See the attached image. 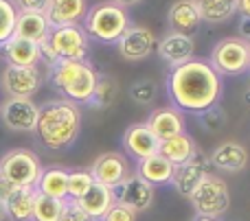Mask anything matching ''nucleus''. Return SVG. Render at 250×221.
<instances>
[{
	"label": "nucleus",
	"mask_w": 250,
	"mask_h": 221,
	"mask_svg": "<svg viewBox=\"0 0 250 221\" xmlns=\"http://www.w3.org/2000/svg\"><path fill=\"white\" fill-rule=\"evenodd\" d=\"M16 18H18V9L13 4V0H0V48L13 37Z\"/></svg>",
	"instance_id": "31"
},
{
	"label": "nucleus",
	"mask_w": 250,
	"mask_h": 221,
	"mask_svg": "<svg viewBox=\"0 0 250 221\" xmlns=\"http://www.w3.org/2000/svg\"><path fill=\"white\" fill-rule=\"evenodd\" d=\"M121 145L127 156H132L136 162H141V160H145V158L158 153L160 140L151 134L147 123H134V125H129L127 129H125Z\"/></svg>",
	"instance_id": "15"
},
{
	"label": "nucleus",
	"mask_w": 250,
	"mask_h": 221,
	"mask_svg": "<svg viewBox=\"0 0 250 221\" xmlns=\"http://www.w3.org/2000/svg\"><path fill=\"white\" fill-rule=\"evenodd\" d=\"M156 44L158 39L151 29L141 24H129L127 31L119 37L117 51L125 61H143L149 59V55L156 51Z\"/></svg>",
	"instance_id": "9"
},
{
	"label": "nucleus",
	"mask_w": 250,
	"mask_h": 221,
	"mask_svg": "<svg viewBox=\"0 0 250 221\" xmlns=\"http://www.w3.org/2000/svg\"><path fill=\"white\" fill-rule=\"evenodd\" d=\"M35 202V188H18L4 204L7 217L13 221H31Z\"/></svg>",
	"instance_id": "28"
},
{
	"label": "nucleus",
	"mask_w": 250,
	"mask_h": 221,
	"mask_svg": "<svg viewBox=\"0 0 250 221\" xmlns=\"http://www.w3.org/2000/svg\"><path fill=\"white\" fill-rule=\"evenodd\" d=\"M189 200L195 208V215L220 219L230 206V191L224 180L208 173L207 178L198 184V188L193 191V195H191Z\"/></svg>",
	"instance_id": "7"
},
{
	"label": "nucleus",
	"mask_w": 250,
	"mask_h": 221,
	"mask_svg": "<svg viewBox=\"0 0 250 221\" xmlns=\"http://www.w3.org/2000/svg\"><path fill=\"white\" fill-rule=\"evenodd\" d=\"M237 16L242 20H250V0H237Z\"/></svg>",
	"instance_id": "39"
},
{
	"label": "nucleus",
	"mask_w": 250,
	"mask_h": 221,
	"mask_svg": "<svg viewBox=\"0 0 250 221\" xmlns=\"http://www.w3.org/2000/svg\"><path fill=\"white\" fill-rule=\"evenodd\" d=\"M208 64L220 77H237L248 73V42L237 35L224 37L213 46Z\"/></svg>",
	"instance_id": "8"
},
{
	"label": "nucleus",
	"mask_w": 250,
	"mask_h": 221,
	"mask_svg": "<svg viewBox=\"0 0 250 221\" xmlns=\"http://www.w3.org/2000/svg\"><path fill=\"white\" fill-rule=\"evenodd\" d=\"M77 204L82 206V210L92 221H99L110 210V206L114 204V193H112V188L95 182L90 186V191H88L82 200H77Z\"/></svg>",
	"instance_id": "26"
},
{
	"label": "nucleus",
	"mask_w": 250,
	"mask_h": 221,
	"mask_svg": "<svg viewBox=\"0 0 250 221\" xmlns=\"http://www.w3.org/2000/svg\"><path fill=\"white\" fill-rule=\"evenodd\" d=\"M208 166H211L208 156H204L202 151H198L189 162L178 165L176 169H173L171 186L178 191V195L189 200V197L193 195V191L198 188V184L208 175Z\"/></svg>",
	"instance_id": "14"
},
{
	"label": "nucleus",
	"mask_w": 250,
	"mask_h": 221,
	"mask_svg": "<svg viewBox=\"0 0 250 221\" xmlns=\"http://www.w3.org/2000/svg\"><path fill=\"white\" fill-rule=\"evenodd\" d=\"M167 22L176 33L193 37V33H198L200 24H202V18H200V11L193 4V0H176L167 11Z\"/></svg>",
	"instance_id": "19"
},
{
	"label": "nucleus",
	"mask_w": 250,
	"mask_h": 221,
	"mask_svg": "<svg viewBox=\"0 0 250 221\" xmlns=\"http://www.w3.org/2000/svg\"><path fill=\"white\" fill-rule=\"evenodd\" d=\"M60 221H92L86 213L82 210V206L75 200H64V206H62V215Z\"/></svg>",
	"instance_id": "35"
},
{
	"label": "nucleus",
	"mask_w": 250,
	"mask_h": 221,
	"mask_svg": "<svg viewBox=\"0 0 250 221\" xmlns=\"http://www.w3.org/2000/svg\"><path fill=\"white\" fill-rule=\"evenodd\" d=\"M18 191V186H13L11 182H7L4 178H0V204H7V200Z\"/></svg>",
	"instance_id": "38"
},
{
	"label": "nucleus",
	"mask_w": 250,
	"mask_h": 221,
	"mask_svg": "<svg viewBox=\"0 0 250 221\" xmlns=\"http://www.w3.org/2000/svg\"><path fill=\"white\" fill-rule=\"evenodd\" d=\"M4 59L9 66H18V68H33L42 61L40 55V44H33L29 39H22L18 35H13L7 44L2 46Z\"/></svg>",
	"instance_id": "21"
},
{
	"label": "nucleus",
	"mask_w": 250,
	"mask_h": 221,
	"mask_svg": "<svg viewBox=\"0 0 250 221\" xmlns=\"http://www.w3.org/2000/svg\"><path fill=\"white\" fill-rule=\"evenodd\" d=\"M92 184H95V180H92L90 171H68V200H82L90 191Z\"/></svg>",
	"instance_id": "32"
},
{
	"label": "nucleus",
	"mask_w": 250,
	"mask_h": 221,
	"mask_svg": "<svg viewBox=\"0 0 250 221\" xmlns=\"http://www.w3.org/2000/svg\"><path fill=\"white\" fill-rule=\"evenodd\" d=\"M167 92L178 112L202 114L220 105L222 77L204 59H189L169 70Z\"/></svg>",
	"instance_id": "1"
},
{
	"label": "nucleus",
	"mask_w": 250,
	"mask_h": 221,
	"mask_svg": "<svg viewBox=\"0 0 250 221\" xmlns=\"http://www.w3.org/2000/svg\"><path fill=\"white\" fill-rule=\"evenodd\" d=\"M158 153L165 158V160L171 162L173 166H178V165L189 162L191 158L198 153V145H195V140L191 138L187 131H182V134H176L167 140H160Z\"/></svg>",
	"instance_id": "23"
},
{
	"label": "nucleus",
	"mask_w": 250,
	"mask_h": 221,
	"mask_svg": "<svg viewBox=\"0 0 250 221\" xmlns=\"http://www.w3.org/2000/svg\"><path fill=\"white\" fill-rule=\"evenodd\" d=\"M82 134V112L79 105L64 99H53L40 105L35 136L51 151H64L73 147Z\"/></svg>",
	"instance_id": "2"
},
{
	"label": "nucleus",
	"mask_w": 250,
	"mask_h": 221,
	"mask_svg": "<svg viewBox=\"0 0 250 221\" xmlns=\"http://www.w3.org/2000/svg\"><path fill=\"white\" fill-rule=\"evenodd\" d=\"M35 191L40 195L53 197V200H68V171L62 169V166H48L42 169L38 184H35Z\"/></svg>",
	"instance_id": "25"
},
{
	"label": "nucleus",
	"mask_w": 250,
	"mask_h": 221,
	"mask_svg": "<svg viewBox=\"0 0 250 221\" xmlns=\"http://www.w3.org/2000/svg\"><path fill=\"white\" fill-rule=\"evenodd\" d=\"M42 175V162L29 149H11L0 158V178L18 188H35Z\"/></svg>",
	"instance_id": "5"
},
{
	"label": "nucleus",
	"mask_w": 250,
	"mask_h": 221,
	"mask_svg": "<svg viewBox=\"0 0 250 221\" xmlns=\"http://www.w3.org/2000/svg\"><path fill=\"white\" fill-rule=\"evenodd\" d=\"M46 46L53 53L55 61H88V55H90V39L79 24L51 29Z\"/></svg>",
	"instance_id": "6"
},
{
	"label": "nucleus",
	"mask_w": 250,
	"mask_h": 221,
	"mask_svg": "<svg viewBox=\"0 0 250 221\" xmlns=\"http://www.w3.org/2000/svg\"><path fill=\"white\" fill-rule=\"evenodd\" d=\"M51 33V24H48L44 13H26V11H18L16 18V29L13 35L22 39H29L33 44H42L44 39Z\"/></svg>",
	"instance_id": "24"
},
{
	"label": "nucleus",
	"mask_w": 250,
	"mask_h": 221,
	"mask_svg": "<svg viewBox=\"0 0 250 221\" xmlns=\"http://www.w3.org/2000/svg\"><path fill=\"white\" fill-rule=\"evenodd\" d=\"M62 206H64V202L53 200V197H46V195H40V193L35 191L31 221H60Z\"/></svg>",
	"instance_id": "30"
},
{
	"label": "nucleus",
	"mask_w": 250,
	"mask_h": 221,
	"mask_svg": "<svg viewBox=\"0 0 250 221\" xmlns=\"http://www.w3.org/2000/svg\"><path fill=\"white\" fill-rule=\"evenodd\" d=\"M7 210H4V204H0V221H7Z\"/></svg>",
	"instance_id": "42"
},
{
	"label": "nucleus",
	"mask_w": 250,
	"mask_h": 221,
	"mask_svg": "<svg viewBox=\"0 0 250 221\" xmlns=\"http://www.w3.org/2000/svg\"><path fill=\"white\" fill-rule=\"evenodd\" d=\"M119 90H121V86H119L117 77H112L108 73H97V86H95V94H92L90 105H95V108H110L119 99Z\"/></svg>",
	"instance_id": "29"
},
{
	"label": "nucleus",
	"mask_w": 250,
	"mask_h": 221,
	"mask_svg": "<svg viewBox=\"0 0 250 221\" xmlns=\"http://www.w3.org/2000/svg\"><path fill=\"white\" fill-rule=\"evenodd\" d=\"M48 79L64 101L90 105L97 86V70L90 61H57L48 68Z\"/></svg>",
	"instance_id": "3"
},
{
	"label": "nucleus",
	"mask_w": 250,
	"mask_h": 221,
	"mask_svg": "<svg viewBox=\"0 0 250 221\" xmlns=\"http://www.w3.org/2000/svg\"><path fill=\"white\" fill-rule=\"evenodd\" d=\"M42 86V73L38 66L33 68H18L7 66L2 73V90L9 99H31Z\"/></svg>",
	"instance_id": "12"
},
{
	"label": "nucleus",
	"mask_w": 250,
	"mask_h": 221,
	"mask_svg": "<svg viewBox=\"0 0 250 221\" xmlns=\"http://www.w3.org/2000/svg\"><path fill=\"white\" fill-rule=\"evenodd\" d=\"M200 123H202V127L207 131H217L226 123V112L220 108V105H213V108H208L207 112L200 114Z\"/></svg>",
	"instance_id": "34"
},
{
	"label": "nucleus",
	"mask_w": 250,
	"mask_h": 221,
	"mask_svg": "<svg viewBox=\"0 0 250 221\" xmlns=\"http://www.w3.org/2000/svg\"><path fill=\"white\" fill-rule=\"evenodd\" d=\"M145 123L158 140H167V138H171V136L185 131V116H182V112H178L176 108L154 110Z\"/></svg>",
	"instance_id": "20"
},
{
	"label": "nucleus",
	"mask_w": 250,
	"mask_h": 221,
	"mask_svg": "<svg viewBox=\"0 0 250 221\" xmlns=\"http://www.w3.org/2000/svg\"><path fill=\"white\" fill-rule=\"evenodd\" d=\"M156 53H158V57L165 61V64H169L171 68H176V66L193 59L195 42H193L191 35H182V33L171 31V33H167L163 39H158V44H156Z\"/></svg>",
	"instance_id": "16"
},
{
	"label": "nucleus",
	"mask_w": 250,
	"mask_h": 221,
	"mask_svg": "<svg viewBox=\"0 0 250 221\" xmlns=\"http://www.w3.org/2000/svg\"><path fill=\"white\" fill-rule=\"evenodd\" d=\"M193 221H220V219H213V217H200V215H195Z\"/></svg>",
	"instance_id": "43"
},
{
	"label": "nucleus",
	"mask_w": 250,
	"mask_h": 221,
	"mask_svg": "<svg viewBox=\"0 0 250 221\" xmlns=\"http://www.w3.org/2000/svg\"><path fill=\"white\" fill-rule=\"evenodd\" d=\"M110 2H114V4H119V7L127 9V7H136V4H141L143 0H110Z\"/></svg>",
	"instance_id": "41"
},
{
	"label": "nucleus",
	"mask_w": 250,
	"mask_h": 221,
	"mask_svg": "<svg viewBox=\"0 0 250 221\" xmlns=\"http://www.w3.org/2000/svg\"><path fill=\"white\" fill-rule=\"evenodd\" d=\"M88 13V0H51L44 11L51 29L77 26Z\"/></svg>",
	"instance_id": "18"
},
{
	"label": "nucleus",
	"mask_w": 250,
	"mask_h": 221,
	"mask_svg": "<svg viewBox=\"0 0 250 221\" xmlns=\"http://www.w3.org/2000/svg\"><path fill=\"white\" fill-rule=\"evenodd\" d=\"M248 70H250V42H248Z\"/></svg>",
	"instance_id": "44"
},
{
	"label": "nucleus",
	"mask_w": 250,
	"mask_h": 221,
	"mask_svg": "<svg viewBox=\"0 0 250 221\" xmlns=\"http://www.w3.org/2000/svg\"><path fill=\"white\" fill-rule=\"evenodd\" d=\"M158 94V83L154 79H138L129 88V99L138 105H149Z\"/></svg>",
	"instance_id": "33"
},
{
	"label": "nucleus",
	"mask_w": 250,
	"mask_h": 221,
	"mask_svg": "<svg viewBox=\"0 0 250 221\" xmlns=\"http://www.w3.org/2000/svg\"><path fill=\"white\" fill-rule=\"evenodd\" d=\"M129 24L132 22H129L127 9L119 7L110 0L88 7L86 18L82 20V29L86 31L88 39H95L101 44H117Z\"/></svg>",
	"instance_id": "4"
},
{
	"label": "nucleus",
	"mask_w": 250,
	"mask_h": 221,
	"mask_svg": "<svg viewBox=\"0 0 250 221\" xmlns=\"http://www.w3.org/2000/svg\"><path fill=\"white\" fill-rule=\"evenodd\" d=\"M248 160H250L248 149L237 140H224L208 156L211 166L224 171V173H239V171H244L248 166Z\"/></svg>",
	"instance_id": "17"
},
{
	"label": "nucleus",
	"mask_w": 250,
	"mask_h": 221,
	"mask_svg": "<svg viewBox=\"0 0 250 221\" xmlns=\"http://www.w3.org/2000/svg\"><path fill=\"white\" fill-rule=\"evenodd\" d=\"M200 18L207 24H222L229 22L237 13V0H193Z\"/></svg>",
	"instance_id": "27"
},
{
	"label": "nucleus",
	"mask_w": 250,
	"mask_h": 221,
	"mask_svg": "<svg viewBox=\"0 0 250 221\" xmlns=\"http://www.w3.org/2000/svg\"><path fill=\"white\" fill-rule=\"evenodd\" d=\"M112 193L117 204L134 210L136 215L149 210L154 204V188L147 182H143L136 173H129L117 188H112Z\"/></svg>",
	"instance_id": "10"
},
{
	"label": "nucleus",
	"mask_w": 250,
	"mask_h": 221,
	"mask_svg": "<svg viewBox=\"0 0 250 221\" xmlns=\"http://www.w3.org/2000/svg\"><path fill=\"white\" fill-rule=\"evenodd\" d=\"M40 105H35L31 99H7L0 105V118L11 131L29 134L35 131Z\"/></svg>",
	"instance_id": "13"
},
{
	"label": "nucleus",
	"mask_w": 250,
	"mask_h": 221,
	"mask_svg": "<svg viewBox=\"0 0 250 221\" xmlns=\"http://www.w3.org/2000/svg\"><path fill=\"white\" fill-rule=\"evenodd\" d=\"M173 169L176 166L171 165L169 160H165L160 153L156 156H149L145 160L136 162V175L147 182L151 188L154 186H165V184H171V178H173Z\"/></svg>",
	"instance_id": "22"
},
{
	"label": "nucleus",
	"mask_w": 250,
	"mask_h": 221,
	"mask_svg": "<svg viewBox=\"0 0 250 221\" xmlns=\"http://www.w3.org/2000/svg\"><path fill=\"white\" fill-rule=\"evenodd\" d=\"M237 37H242V39H246V42H250V20H242Z\"/></svg>",
	"instance_id": "40"
},
{
	"label": "nucleus",
	"mask_w": 250,
	"mask_h": 221,
	"mask_svg": "<svg viewBox=\"0 0 250 221\" xmlns=\"http://www.w3.org/2000/svg\"><path fill=\"white\" fill-rule=\"evenodd\" d=\"M99 221H136V213L114 202V204L110 206V210Z\"/></svg>",
	"instance_id": "36"
},
{
	"label": "nucleus",
	"mask_w": 250,
	"mask_h": 221,
	"mask_svg": "<svg viewBox=\"0 0 250 221\" xmlns=\"http://www.w3.org/2000/svg\"><path fill=\"white\" fill-rule=\"evenodd\" d=\"M51 0H13L18 11H26V13H44Z\"/></svg>",
	"instance_id": "37"
},
{
	"label": "nucleus",
	"mask_w": 250,
	"mask_h": 221,
	"mask_svg": "<svg viewBox=\"0 0 250 221\" xmlns=\"http://www.w3.org/2000/svg\"><path fill=\"white\" fill-rule=\"evenodd\" d=\"M90 175L95 182L104 184L108 188H117L119 184L132 173V166H129V160L119 151H105L92 162Z\"/></svg>",
	"instance_id": "11"
}]
</instances>
